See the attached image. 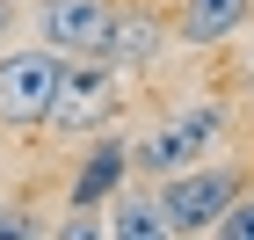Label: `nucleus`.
<instances>
[{
    "label": "nucleus",
    "instance_id": "9d476101",
    "mask_svg": "<svg viewBox=\"0 0 254 240\" xmlns=\"http://www.w3.org/2000/svg\"><path fill=\"white\" fill-rule=\"evenodd\" d=\"M218 240H254V197H247V204H225V219H218Z\"/></svg>",
    "mask_w": 254,
    "mask_h": 240
},
{
    "label": "nucleus",
    "instance_id": "423d86ee",
    "mask_svg": "<svg viewBox=\"0 0 254 240\" xmlns=\"http://www.w3.org/2000/svg\"><path fill=\"white\" fill-rule=\"evenodd\" d=\"M254 0H189V37L196 44H218V37H233L240 22H247Z\"/></svg>",
    "mask_w": 254,
    "mask_h": 240
},
{
    "label": "nucleus",
    "instance_id": "20e7f679",
    "mask_svg": "<svg viewBox=\"0 0 254 240\" xmlns=\"http://www.w3.org/2000/svg\"><path fill=\"white\" fill-rule=\"evenodd\" d=\"M211 139H218V109H211V102H203V109H182L167 131H153V139L138 146V167H153V175H182Z\"/></svg>",
    "mask_w": 254,
    "mask_h": 240
},
{
    "label": "nucleus",
    "instance_id": "f257e3e1",
    "mask_svg": "<svg viewBox=\"0 0 254 240\" xmlns=\"http://www.w3.org/2000/svg\"><path fill=\"white\" fill-rule=\"evenodd\" d=\"M59 51L44 44V51H7L0 59V124L7 131H29V124H51V109H59Z\"/></svg>",
    "mask_w": 254,
    "mask_h": 240
},
{
    "label": "nucleus",
    "instance_id": "9b49d317",
    "mask_svg": "<svg viewBox=\"0 0 254 240\" xmlns=\"http://www.w3.org/2000/svg\"><path fill=\"white\" fill-rule=\"evenodd\" d=\"M7 22H15V15H7V0H0V37H7Z\"/></svg>",
    "mask_w": 254,
    "mask_h": 240
},
{
    "label": "nucleus",
    "instance_id": "f8f14e48",
    "mask_svg": "<svg viewBox=\"0 0 254 240\" xmlns=\"http://www.w3.org/2000/svg\"><path fill=\"white\" fill-rule=\"evenodd\" d=\"M0 233H15V219H7V211H0Z\"/></svg>",
    "mask_w": 254,
    "mask_h": 240
},
{
    "label": "nucleus",
    "instance_id": "1a4fd4ad",
    "mask_svg": "<svg viewBox=\"0 0 254 240\" xmlns=\"http://www.w3.org/2000/svg\"><path fill=\"white\" fill-rule=\"evenodd\" d=\"M102 59H153V22H109V51Z\"/></svg>",
    "mask_w": 254,
    "mask_h": 240
},
{
    "label": "nucleus",
    "instance_id": "6e6552de",
    "mask_svg": "<svg viewBox=\"0 0 254 240\" xmlns=\"http://www.w3.org/2000/svg\"><path fill=\"white\" fill-rule=\"evenodd\" d=\"M109 233L117 240H153V233H167V219H160V204H124L109 219Z\"/></svg>",
    "mask_w": 254,
    "mask_h": 240
},
{
    "label": "nucleus",
    "instance_id": "7ed1b4c3",
    "mask_svg": "<svg viewBox=\"0 0 254 240\" xmlns=\"http://www.w3.org/2000/svg\"><path fill=\"white\" fill-rule=\"evenodd\" d=\"M109 7L102 0H44L37 7V29L51 51H73V59H102L109 51Z\"/></svg>",
    "mask_w": 254,
    "mask_h": 240
},
{
    "label": "nucleus",
    "instance_id": "39448f33",
    "mask_svg": "<svg viewBox=\"0 0 254 240\" xmlns=\"http://www.w3.org/2000/svg\"><path fill=\"white\" fill-rule=\"evenodd\" d=\"M109 109H117V80L102 73V66H87V73H65V80H59V109H51V124L80 131V124H102Z\"/></svg>",
    "mask_w": 254,
    "mask_h": 240
},
{
    "label": "nucleus",
    "instance_id": "f03ea898",
    "mask_svg": "<svg viewBox=\"0 0 254 240\" xmlns=\"http://www.w3.org/2000/svg\"><path fill=\"white\" fill-rule=\"evenodd\" d=\"M233 197H240V182L225 175V167H196V175H175V182H167L160 219H167V233H196V226H218V219H225Z\"/></svg>",
    "mask_w": 254,
    "mask_h": 240
},
{
    "label": "nucleus",
    "instance_id": "0eeeda50",
    "mask_svg": "<svg viewBox=\"0 0 254 240\" xmlns=\"http://www.w3.org/2000/svg\"><path fill=\"white\" fill-rule=\"evenodd\" d=\"M124 160H131L124 146H95V160H87V167H80V182H73V204H80V211H87V204H102L109 189H117Z\"/></svg>",
    "mask_w": 254,
    "mask_h": 240
}]
</instances>
